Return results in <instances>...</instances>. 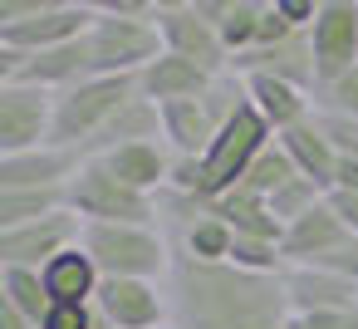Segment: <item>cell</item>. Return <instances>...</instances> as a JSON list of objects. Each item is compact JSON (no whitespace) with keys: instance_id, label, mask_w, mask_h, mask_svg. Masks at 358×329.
<instances>
[{"instance_id":"cell-1","label":"cell","mask_w":358,"mask_h":329,"mask_svg":"<svg viewBox=\"0 0 358 329\" xmlns=\"http://www.w3.org/2000/svg\"><path fill=\"white\" fill-rule=\"evenodd\" d=\"M172 329H285L289 295L285 275H245L236 265H196L172 260L167 275Z\"/></svg>"},{"instance_id":"cell-2","label":"cell","mask_w":358,"mask_h":329,"mask_svg":"<svg viewBox=\"0 0 358 329\" xmlns=\"http://www.w3.org/2000/svg\"><path fill=\"white\" fill-rule=\"evenodd\" d=\"M157 0H113L99 6V20L89 30V50H94V74H118V79H138L152 59H162V35L152 25Z\"/></svg>"},{"instance_id":"cell-3","label":"cell","mask_w":358,"mask_h":329,"mask_svg":"<svg viewBox=\"0 0 358 329\" xmlns=\"http://www.w3.org/2000/svg\"><path fill=\"white\" fill-rule=\"evenodd\" d=\"M99 6L84 0H0V50L45 55L94 30Z\"/></svg>"},{"instance_id":"cell-4","label":"cell","mask_w":358,"mask_h":329,"mask_svg":"<svg viewBox=\"0 0 358 329\" xmlns=\"http://www.w3.org/2000/svg\"><path fill=\"white\" fill-rule=\"evenodd\" d=\"M138 79H118V74H94L74 89H64L55 99V148H69L79 158H89L94 138L138 99Z\"/></svg>"},{"instance_id":"cell-5","label":"cell","mask_w":358,"mask_h":329,"mask_svg":"<svg viewBox=\"0 0 358 329\" xmlns=\"http://www.w3.org/2000/svg\"><path fill=\"white\" fill-rule=\"evenodd\" d=\"M79 246L103 280H162L172 275V246L162 226H84Z\"/></svg>"},{"instance_id":"cell-6","label":"cell","mask_w":358,"mask_h":329,"mask_svg":"<svg viewBox=\"0 0 358 329\" xmlns=\"http://www.w3.org/2000/svg\"><path fill=\"white\" fill-rule=\"evenodd\" d=\"M69 211L84 226H157V197L133 192L108 172L103 158H84L69 182Z\"/></svg>"},{"instance_id":"cell-7","label":"cell","mask_w":358,"mask_h":329,"mask_svg":"<svg viewBox=\"0 0 358 329\" xmlns=\"http://www.w3.org/2000/svg\"><path fill=\"white\" fill-rule=\"evenodd\" d=\"M152 25H157L167 55H182L211 74H231V55L221 45V30L196 10V0H157Z\"/></svg>"},{"instance_id":"cell-8","label":"cell","mask_w":358,"mask_h":329,"mask_svg":"<svg viewBox=\"0 0 358 329\" xmlns=\"http://www.w3.org/2000/svg\"><path fill=\"white\" fill-rule=\"evenodd\" d=\"M94 79V50H89V35L74 40V45H59V50H45V55H20V50H0V84H30V89H45V94H64L74 84Z\"/></svg>"},{"instance_id":"cell-9","label":"cell","mask_w":358,"mask_h":329,"mask_svg":"<svg viewBox=\"0 0 358 329\" xmlns=\"http://www.w3.org/2000/svg\"><path fill=\"white\" fill-rule=\"evenodd\" d=\"M55 143V94L30 84H0V158Z\"/></svg>"},{"instance_id":"cell-10","label":"cell","mask_w":358,"mask_h":329,"mask_svg":"<svg viewBox=\"0 0 358 329\" xmlns=\"http://www.w3.org/2000/svg\"><path fill=\"white\" fill-rule=\"evenodd\" d=\"M94 309L108 329H167L172 300L162 280H103Z\"/></svg>"},{"instance_id":"cell-11","label":"cell","mask_w":358,"mask_h":329,"mask_svg":"<svg viewBox=\"0 0 358 329\" xmlns=\"http://www.w3.org/2000/svg\"><path fill=\"white\" fill-rule=\"evenodd\" d=\"M309 45H314L319 84L348 74L358 64V0H319V15L309 25Z\"/></svg>"},{"instance_id":"cell-12","label":"cell","mask_w":358,"mask_h":329,"mask_svg":"<svg viewBox=\"0 0 358 329\" xmlns=\"http://www.w3.org/2000/svg\"><path fill=\"white\" fill-rule=\"evenodd\" d=\"M84 221L74 211H59L50 221L35 226H15V231H0V265H20V270H45L55 255H64L69 246H79Z\"/></svg>"},{"instance_id":"cell-13","label":"cell","mask_w":358,"mask_h":329,"mask_svg":"<svg viewBox=\"0 0 358 329\" xmlns=\"http://www.w3.org/2000/svg\"><path fill=\"white\" fill-rule=\"evenodd\" d=\"M79 153L69 148H35V153H10L0 158V192H40V187H69L79 172Z\"/></svg>"},{"instance_id":"cell-14","label":"cell","mask_w":358,"mask_h":329,"mask_svg":"<svg viewBox=\"0 0 358 329\" xmlns=\"http://www.w3.org/2000/svg\"><path fill=\"white\" fill-rule=\"evenodd\" d=\"M285 295H289L294 314H348V309H358V285L343 275H329L319 265H289Z\"/></svg>"},{"instance_id":"cell-15","label":"cell","mask_w":358,"mask_h":329,"mask_svg":"<svg viewBox=\"0 0 358 329\" xmlns=\"http://www.w3.org/2000/svg\"><path fill=\"white\" fill-rule=\"evenodd\" d=\"M231 74H270V79H285V84L314 94V89H319V69H314L309 30H294L289 40H280V45H270V50H255V55L236 59Z\"/></svg>"},{"instance_id":"cell-16","label":"cell","mask_w":358,"mask_h":329,"mask_svg":"<svg viewBox=\"0 0 358 329\" xmlns=\"http://www.w3.org/2000/svg\"><path fill=\"white\" fill-rule=\"evenodd\" d=\"M216 79H221V74H211V69H201V64H192V59L162 50V59H152V64L138 74V89H143V99H152V104L162 108V104H182V99H206Z\"/></svg>"},{"instance_id":"cell-17","label":"cell","mask_w":358,"mask_h":329,"mask_svg":"<svg viewBox=\"0 0 358 329\" xmlns=\"http://www.w3.org/2000/svg\"><path fill=\"white\" fill-rule=\"evenodd\" d=\"M103 162H108V172L118 177V182H128L133 192H143V197H162L167 187H172V148L167 143H128V148H113V153H103Z\"/></svg>"},{"instance_id":"cell-18","label":"cell","mask_w":358,"mask_h":329,"mask_svg":"<svg viewBox=\"0 0 358 329\" xmlns=\"http://www.w3.org/2000/svg\"><path fill=\"white\" fill-rule=\"evenodd\" d=\"M241 79H245L250 108L275 128V138L289 133V128H299L304 118H314V94H304V89L285 84V79H270V74H241Z\"/></svg>"},{"instance_id":"cell-19","label":"cell","mask_w":358,"mask_h":329,"mask_svg":"<svg viewBox=\"0 0 358 329\" xmlns=\"http://www.w3.org/2000/svg\"><path fill=\"white\" fill-rule=\"evenodd\" d=\"M348 241V231H343V221L329 211V202H319L309 216H299V221H289L285 226V241H280V251H285V260L289 265H314V260H324L334 246H343Z\"/></svg>"},{"instance_id":"cell-20","label":"cell","mask_w":358,"mask_h":329,"mask_svg":"<svg viewBox=\"0 0 358 329\" xmlns=\"http://www.w3.org/2000/svg\"><path fill=\"white\" fill-rule=\"evenodd\" d=\"M216 118L206 113L201 99H182V104H162V143L172 148V158H201L216 143Z\"/></svg>"},{"instance_id":"cell-21","label":"cell","mask_w":358,"mask_h":329,"mask_svg":"<svg viewBox=\"0 0 358 329\" xmlns=\"http://www.w3.org/2000/svg\"><path fill=\"white\" fill-rule=\"evenodd\" d=\"M40 280H45V290H50L55 304H94V295L103 285V275H99V265L89 260L84 246H69L64 255H55L40 270Z\"/></svg>"},{"instance_id":"cell-22","label":"cell","mask_w":358,"mask_h":329,"mask_svg":"<svg viewBox=\"0 0 358 329\" xmlns=\"http://www.w3.org/2000/svg\"><path fill=\"white\" fill-rule=\"evenodd\" d=\"M275 143L285 148V158L294 162V172H299V177H309V182H319L324 192L334 187V167H338V153L329 148V138H324V128H319V118H304L299 128H289V133H280Z\"/></svg>"},{"instance_id":"cell-23","label":"cell","mask_w":358,"mask_h":329,"mask_svg":"<svg viewBox=\"0 0 358 329\" xmlns=\"http://www.w3.org/2000/svg\"><path fill=\"white\" fill-rule=\"evenodd\" d=\"M128 143H162V108L152 104V99H133L99 138H94V148H89V158H103V153H113V148H128Z\"/></svg>"},{"instance_id":"cell-24","label":"cell","mask_w":358,"mask_h":329,"mask_svg":"<svg viewBox=\"0 0 358 329\" xmlns=\"http://www.w3.org/2000/svg\"><path fill=\"white\" fill-rule=\"evenodd\" d=\"M211 216H221L236 236H265V241H285V226L275 221V211H270V202H260V197H250V192H226V197H216V202H201Z\"/></svg>"},{"instance_id":"cell-25","label":"cell","mask_w":358,"mask_h":329,"mask_svg":"<svg viewBox=\"0 0 358 329\" xmlns=\"http://www.w3.org/2000/svg\"><path fill=\"white\" fill-rule=\"evenodd\" d=\"M69 211V187H40V192H0V231L35 226Z\"/></svg>"},{"instance_id":"cell-26","label":"cell","mask_w":358,"mask_h":329,"mask_svg":"<svg viewBox=\"0 0 358 329\" xmlns=\"http://www.w3.org/2000/svg\"><path fill=\"white\" fill-rule=\"evenodd\" d=\"M50 290L40 280V270H20V265H0V309H15L20 319L40 324L50 314Z\"/></svg>"},{"instance_id":"cell-27","label":"cell","mask_w":358,"mask_h":329,"mask_svg":"<svg viewBox=\"0 0 358 329\" xmlns=\"http://www.w3.org/2000/svg\"><path fill=\"white\" fill-rule=\"evenodd\" d=\"M260 20H265V0H231V10H226V20H221V45H226L231 64L255 50Z\"/></svg>"},{"instance_id":"cell-28","label":"cell","mask_w":358,"mask_h":329,"mask_svg":"<svg viewBox=\"0 0 358 329\" xmlns=\"http://www.w3.org/2000/svg\"><path fill=\"white\" fill-rule=\"evenodd\" d=\"M289 177H299V172H294V162L285 158V148H280V143H270V148H265V153L255 158V167L245 172L241 192H250V197L270 202V197H275V192H280V187H285Z\"/></svg>"},{"instance_id":"cell-29","label":"cell","mask_w":358,"mask_h":329,"mask_svg":"<svg viewBox=\"0 0 358 329\" xmlns=\"http://www.w3.org/2000/svg\"><path fill=\"white\" fill-rule=\"evenodd\" d=\"M226 265H236V270H245V275H285V270H289L280 241H265V236H236Z\"/></svg>"},{"instance_id":"cell-30","label":"cell","mask_w":358,"mask_h":329,"mask_svg":"<svg viewBox=\"0 0 358 329\" xmlns=\"http://www.w3.org/2000/svg\"><path fill=\"white\" fill-rule=\"evenodd\" d=\"M324 197H329V192H324L319 182H309V177H289V182L270 197V211H275V221H280V226H289V221L309 216Z\"/></svg>"},{"instance_id":"cell-31","label":"cell","mask_w":358,"mask_h":329,"mask_svg":"<svg viewBox=\"0 0 358 329\" xmlns=\"http://www.w3.org/2000/svg\"><path fill=\"white\" fill-rule=\"evenodd\" d=\"M314 108L319 113H343V118H358V64L329 84L314 89Z\"/></svg>"},{"instance_id":"cell-32","label":"cell","mask_w":358,"mask_h":329,"mask_svg":"<svg viewBox=\"0 0 358 329\" xmlns=\"http://www.w3.org/2000/svg\"><path fill=\"white\" fill-rule=\"evenodd\" d=\"M314 118H319V128H324V138H329V148H334L338 158H358V118L319 113V108H314Z\"/></svg>"},{"instance_id":"cell-33","label":"cell","mask_w":358,"mask_h":329,"mask_svg":"<svg viewBox=\"0 0 358 329\" xmlns=\"http://www.w3.org/2000/svg\"><path fill=\"white\" fill-rule=\"evenodd\" d=\"M40 329H99V309L94 304H50Z\"/></svg>"},{"instance_id":"cell-34","label":"cell","mask_w":358,"mask_h":329,"mask_svg":"<svg viewBox=\"0 0 358 329\" xmlns=\"http://www.w3.org/2000/svg\"><path fill=\"white\" fill-rule=\"evenodd\" d=\"M324 202H329V211L343 221V231H348V236H358V192H348V187H334Z\"/></svg>"},{"instance_id":"cell-35","label":"cell","mask_w":358,"mask_h":329,"mask_svg":"<svg viewBox=\"0 0 358 329\" xmlns=\"http://www.w3.org/2000/svg\"><path fill=\"white\" fill-rule=\"evenodd\" d=\"M285 329H358V309H348V314H289Z\"/></svg>"},{"instance_id":"cell-36","label":"cell","mask_w":358,"mask_h":329,"mask_svg":"<svg viewBox=\"0 0 358 329\" xmlns=\"http://www.w3.org/2000/svg\"><path fill=\"white\" fill-rule=\"evenodd\" d=\"M275 10L289 30H309L314 15H319V0H275Z\"/></svg>"},{"instance_id":"cell-37","label":"cell","mask_w":358,"mask_h":329,"mask_svg":"<svg viewBox=\"0 0 358 329\" xmlns=\"http://www.w3.org/2000/svg\"><path fill=\"white\" fill-rule=\"evenodd\" d=\"M334 187L358 192V158H338V167H334ZM334 187H329V192H334Z\"/></svg>"},{"instance_id":"cell-38","label":"cell","mask_w":358,"mask_h":329,"mask_svg":"<svg viewBox=\"0 0 358 329\" xmlns=\"http://www.w3.org/2000/svg\"><path fill=\"white\" fill-rule=\"evenodd\" d=\"M0 329H40V324H30V319H20L15 309H0Z\"/></svg>"},{"instance_id":"cell-39","label":"cell","mask_w":358,"mask_h":329,"mask_svg":"<svg viewBox=\"0 0 358 329\" xmlns=\"http://www.w3.org/2000/svg\"><path fill=\"white\" fill-rule=\"evenodd\" d=\"M167 329H172V324H167Z\"/></svg>"}]
</instances>
